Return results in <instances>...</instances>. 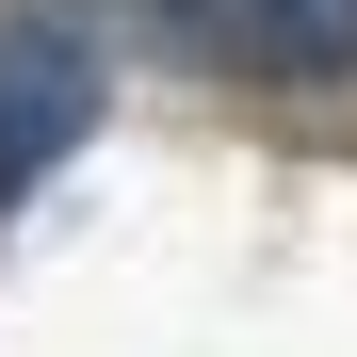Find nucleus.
<instances>
[{
	"instance_id": "nucleus-2",
	"label": "nucleus",
	"mask_w": 357,
	"mask_h": 357,
	"mask_svg": "<svg viewBox=\"0 0 357 357\" xmlns=\"http://www.w3.org/2000/svg\"><path fill=\"white\" fill-rule=\"evenodd\" d=\"M162 33L227 82H341L357 66V0H162Z\"/></svg>"
},
{
	"instance_id": "nucleus-1",
	"label": "nucleus",
	"mask_w": 357,
	"mask_h": 357,
	"mask_svg": "<svg viewBox=\"0 0 357 357\" xmlns=\"http://www.w3.org/2000/svg\"><path fill=\"white\" fill-rule=\"evenodd\" d=\"M82 130H98V33L66 0H0V195H33Z\"/></svg>"
}]
</instances>
